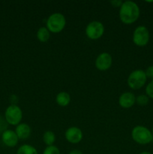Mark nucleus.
I'll return each instance as SVG.
<instances>
[{
  "label": "nucleus",
  "mask_w": 153,
  "mask_h": 154,
  "mask_svg": "<svg viewBox=\"0 0 153 154\" xmlns=\"http://www.w3.org/2000/svg\"><path fill=\"white\" fill-rule=\"evenodd\" d=\"M140 14V10L136 2L133 1H124L119 8L120 20L126 25H130L136 22Z\"/></svg>",
  "instance_id": "1"
},
{
  "label": "nucleus",
  "mask_w": 153,
  "mask_h": 154,
  "mask_svg": "<svg viewBox=\"0 0 153 154\" xmlns=\"http://www.w3.org/2000/svg\"><path fill=\"white\" fill-rule=\"evenodd\" d=\"M131 138L134 141L140 145H146L153 141L152 132L143 126H136L131 131Z\"/></svg>",
  "instance_id": "2"
},
{
  "label": "nucleus",
  "mask_w": 153,
  "mask_h": 154,
  "mask_svg": "<svg viewBox=\"0 0 153 154\" xmlns=\"http://www.w3.org/2000/svg\"><path fill=\"white\" fill-rule=\"evenodd\" d=\"M66 20L64 15L58 12L50 15L46 22V26L50 32L59 33L64 29Z\"/></svg>",
  "instance_id": "3"
},
{
  "label": "nucleus",
  "mask_w": 153,
  "mask_h": 154,
  "mask_svg": "<svg viewBox=\"0 0 153 154\" xmlns=\"http://www.w3.org/2000/svg\"><path fill=\"white\" fill-rule=\"evenodd\" d=\"M128 85L132 90H140L144 87L147 81V76L145 71L136 69L130 72L128 78Z\"/></svg>",
  "instance_id": "4"
},
{
  "label": "nucleus",
  "mask_w": 153,
  "mask_h": 154,
  "mask_svg": "<svg viewBox=\"0 0 153 154\" xmlns=\"http://www.w3.org/2000/svg\"><path fill=\"white\" fill-rule=\"evenodd\" d=\"M4 118L8 124L11 126H17L22 119V111L16 105H9L4 111Z\"/></svg>",
  "instance_id": "5"
},
{
  "label": "nucleus",
  "mask_w": 153,
  "mask_h": 154,
  "mask_svg": "<svg viewBox=\"0 0 153 154\" xmlns=\"http://www.w3.org/2000/svg\"><path fill=\"white\" fill-rule=\"evenodd\" d=\"M150 34L147 27L144 26H139L134 29L133 32L134 44L138 47H144L148 45L149 42Z\"/></svg>",
  "instance_id": "6"
},
{
  "label": "nucleus",
  "mask_w": 153,
  "mask_h": 154,
  "mask_svg": "<svg viewBox=\"0 0 153 154\" xmlns=\"http://www.w3.org/2000/svg\"><path fill=\"white\" fill-rule=\"evenodd\" d=\"M86 35L91 40H98L103 36L104 26L99 21H92L86 27Z\"/></svg>",
  "instance_id": "7"
},
{
  "label": "nucleus",
  "mask_w": 153,
  "mask_h": 154,
  "mask_svg": "<svg viewBox=\"0 0 153 154\" xmlns=\"http://www.w3.org/2000/svg\"><path fill=\"white\" fill-rule=\"evenodd\" d=\"M112 63V58L110 54L106 52L101 53L97 57L95 60V67L99 71H106L111 67Z\"/></svg>",
  "instance_id": "8"
},
{
  "label": "nucleus",
  "mask_w": 153,
  "mask_h": 154,
  "mask_svg": "<svg viewBox=\"0 0 153 154\" xmlns=\"http://www.w3.org/2000/svg\"><path fill=\"white\" fill-rule=\"evenodd\" d=\"M64 137L70 144H78L82 141L83 134L80 128L76 126H71L65 131Z\"/></svg>",
  "instance_id": "9"
},
{
  "label": "nucleus",
  "mask_w": 153,
  "mask_h": 154,
  "mask_svg": "<svg viewBox=\"0 0 153 154\" xmlns=\"http://www.w3.org/2000/svg\"><path fill=\"white\" fill-rule=\"evenodd\" d=\"M2 141L7 147H14L18 144L19 138L15 131L7 129L2 133Z\"/></svg>",
  "instance_id": "10"
},
{
  "label": "nucleus",
  "mask_w": 153,
  "mask_h": 154,
  "mask_svg": "<svg viewBox=\"0 0 153 154\" xmlns=\"http://www.w3.org/2000/svg\"><path fill=\"white\" fill-rule=\"evenodd\" d=\"M136 103V96L133 93L125 92L118 98V105L123 108H130Z\"/></svg>",
  "instance_id": "11"
},
{
  "label": "nucleus",
  "mask_w": 153,
  "mask_h": 154,
  "mask_svg": "<svg viewBox=\"0 0 153 154\" xmlns=\"http://www.w3.org/2000/svg\"><path fill=\"white\" fill-rule=\"evenodd\" d=\"M15 132L18 138L20 140H26L30 137L32 133V129L29 125L27 123H20L16 126Z\"/></svg>",
  "instance_id": "12"
},
{
  "label": "nucleus",
  "mask_w": 153,
  "mask_h": 154,
  "mask_svg": "<svg viewBox=\"0 0 153 154\" xmlns=\"http://www.w3.org/2000/svg\"><path fill=\"white\" fill-rule=\"evenodd\" d=\"M56 102L61 107L68 106L70 102V96L67 92H60L57 94Z\"/></svg>",
  "instance_id": "13"
},
{
  "label": "nucleus",
  "mask_w": 153,
  "mask_h": 154,
  "mask_svg": "<svg viewBox=\"0 0 153 154\" xmlns=\"http://www.w3.org/2000/svg\"><path fill=\"white\" fill-rule=\"evenodd\" d=\"M50 37V32L47 28L45 26L40 27L37 31V38L38 40L42 43L48 42Z\"/></svg>",
  "instance_id": "14"
},
{
  "label": "nucleus",
  "mask_w": 153,
  "mask_h": 154,
  "mask_svg": "<svg viewBox=\"0 0 153 154\" xmlns=\"http://www.w3.org/2000/svg\"><path fill=\"white\" fill-rule=\"evenodd\" d=\"M16 154H38V150L30 144H22L18 148Z\"/></svg>",
  "instance_id": "15"
},
{
  "label": "nucleus",
  "mask_w": 153,
  "mask_h": 154,
  "mask_svg": "<svg viewBox=\"0 0 153 154\" xmlns=\"http://www.w3.org/2000/svg\"><path fill=\"white\" fill-rule=\"evenodd\" d=\"M43 141L46 146L53 145L56 141V135L54 132L50 130L44 132L43 135Z\"/></svg>",
  "instance_id": "16"
},
{
  "label": "nucleus",
  "mask_w": 153,
  "mask_h": 154,
  "mask_svg": "<svg viewBox=\"0 0 153 154\" xmlns=\"http://www.w3.org/2000/svg\"><path fill=\"white\" fill-rule=\"evenodd\" d=\"M148 102H149V98L146 94L139 95L136 97V103L140 106H145L148 105Z\"/></svg>",
  "instance_id": "17"
},
{
  "label": "nucleus",
  "mask_w": 153,
  "mask_h": 154,
  "mask_svg": "<svg viewBox=\"0 0 153 154\" xmlns=\"http://www.w3.org/2000/svg\"><path fill=\"white\" fill-rule=\"evenodd\" d=\"M43 154H61L60 150L56 146L51 145L46 146V148L44 150Z\"/></svg>",
  "instance_id": "18"
},
{
  "label": "nucleus",
  "mask_w": 153,
  "mask_h": 154,
  "mask_svg": "<svg viewBox=\"0 0 153 154\" xmlns=\"http://www.w3.org/2000/svg\"><path fill=\"white\" fill-rule=\"evenodd\" d=\"M146 95L149 99H153V80H152L146 87Z\"/></svg>",
  "instance_id": "19"
},
{
  "label": "nucleus",
  "mask_w": 153,
  "mask_h": 154,
  "mask_svg": "<svg viewBox=\"0 0 153 154\" xmlns=\"http://www.w3.org/2000/svg\"><path fill=\"white\" fill-rule=\"evenodd\" d=\"M7 126H8V123L7 121H6L4 117H3L0 115V132L2 133L3 132L7 130Z\"/></svg>",
  "instance_id": "20"
},
{
  "label": "nucleus",
  "mask_w": 153,
  "mask_h": 154,
  "mask_svg": "<svg viewBox=\"0 0 153 154\" xmlns=\"http://www.w3.org/2000/svg\"><path fill=\"white\" fill-rule=\"evenodd\" d=\"M146 75L147 78H149L152 80H153V66H149L146 69V70L145 71Z\"/></svg>",
  "instance_id": "21"
},
{
  "label": "nucleus",
  "mask_w": 153,
  "mask_h": 154,
  "mask_svg": "<svg viewBox=\"0 0 153 154\" xmlns=\"http://www.w3.org/2000/svg\"><path fill=\"white\" fill-rule=\"evenodd\" d=\"M122 3L123 2L120 1V0H112V1H110V4L115 8H120L122 5Z\"/></svg>",
  "instance_id": "22"
},
{
  "label": "nucleus",
  "mask_w": 153,
  "mask_h": 154,
  "mask_svg": "<svg viewBox=\"0 0 153 154\" xmlns=\"http://www.w3.org/2000/svg\"><path fill=\"white\" fill-rule=\"evenodd\" d=\"M68 154H83V153H82V152L80 151V150H76V149H74V150H70Z\"/></svg>",
  "instance_id": "23"
},
{
  "label": "nucleus",
  "mask_w": 153,
  "mask_h": 154,
  "mask_svg": "<svg viewBox=\"0 0 153 154\" xmlns=\"http://www.w3.org/2000/svg\"><path fill=\"white\" fill-rule=\"evenodd\" d=\"M140 154H152V153H150V152H148V151H142V152H141Z\"/></svg>",
  "instance_id": "24"
},
{
  "label": "nucleus",
  "mask_w": 153,
  "mask_h": 154,
  "mask_svg": "<svg viewBox=\"0 0 153 154\" xmlns=\"http://www.w3.org/2000/svg\"><path fill=\"white\" fill-rule=\"evenodd\" d=\"M151 132H152V135H153V126H152V129Z\"/></svg>",
  "instance_id": "25"
}]
</instances>
